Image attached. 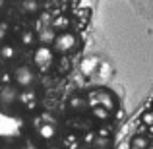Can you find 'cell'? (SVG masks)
Segmentation results:
<instances>
[{
    "label": "cell",
    "instance_id": "cell-1",
    "mask_svg": "<svg viewBox=\"0 0 153 149\" xmlns=\"http://www.w3.org/2000/svg\"><path fill=\"white\" fill-rule=\"evenodd\" d=\"M25 120L12 108H0V139L16 142L25 134Z\"/></svg>",
    "mask_w": 153,
    "mask_h": 149
},
{
    "label": "cell",
    "instance_id": "cell-2",
    "mask_svg": "<svg viewBox=\"0 0 153 149\" xmlns=\"http://www.w3.org/2000/svg\"><path fill=\"white\" fill-rule=\"evenodd\" d=\"M12 79H14V85L18 89H31L37 82V68L31 66V64H22V66H16L12 70Z\"/></svg>",
    "mask_w": 153,
    "mask_h": 149
},
{
    "label": "cell",
    "instance_id": "cell-3",
    "mask_svg": "<svg viewBox=\"0 0 153 149\" xmlns=\"http://www.w3.org/2000/svg\"><path fill=\"white\" fill-rule=\"evenodd\" d=\"M56 62V50L49 45H39L33 50V66L39 72H49Z\"/></svg>",
    "mask_w": 153,
    "mask_h": 149
},
{
    "label": "cell",
    "instance_id": "cell-4",
    "mask_svg": "<svg viewBox=\"0 0 153 149\" xmlns=\"http://www.w3.org/2000/svg\"><path fill=\"white\" fill-rule=\"evenodd\" d=\"M79 47V37L74 31H62V33L56 35L54 43H52V49L56 50V54H72L76 52Z\"/></svg>",
    "mask_w": 153,
    "mask_h": 149
},
{
    "label": "cell",
    "instance_id": "cell-5",
    "mask_svg": "<svg viewBox=\"0 0 153 149\" xmlns=\"http://www.w3.org/2000/svg\"><path fill=\"white\" fill-rule=\"evenodd\" d=\"M35 136L41 143H51L58 136V124L51 116H41L35 124Z\"/></svg>",
    "mask_w": 153,
    "mask_h": 149
},
{
    "label": "cell",
    "instance_id": "cell-6",
    "mask_svg": "<svg viewBox=\"0 0 153 149\" xmlns=\"http://www.w3.org/2000/svg\"><path fill=\"white\" fill-rule=\"evenodd\" d=\"M87 99H89V107L101 105V107H107L108 110H116V99H114V95H112L111 91H107V89L91 91V93L87 95Z\"/></svg>",
    "mask_w": 153,
    "mask_h": 149
},
{
    "label": "cell",
    "instance_id": "cell-7",
    "mask_svg": "<svg viewBox=\"0 0 153 149\" xmlns=\"http://www.w3.org/2000/svg\"><path fill=\"white\" fill-rule=\"evenodd\" d=\"M19 93H18V87L16 85H6L2 91H0V105L4 108H10L14 105H18Z\"/></svg>",
    "mask_w": 153,
    "mask_h": 149
},
{
    "label": "cell",
    "instance_id": "cell-8",
    "mask_svg": "<svg viewBox=\"0 0 153 149\" xmlns=\"http://www.w3.org/2000/svg\"><path fill=\"white\" fill-rule=\"evenodd\" d=\"M18 103L22 105V108H25V110H33V108L37 107V93L33 91V87H31V89H22L19 91Z\"/></svg>",
    "mask_w": 153,
    "mask_h": 149
},
{
    "label": "cell",
    "instance_id": "cell-9",
    "mask_svg": "<svg viewBox=\"0 0 153 149\" xmlns=\"http://www.w3.org/2000/svg\"><path fill=\"white\" fill-rule=\"evenodd\" d=\"M68 108L74 110V112H83V110H87V108H91L89 99L83 97V95H72V97L68 99Z\"/></svg>",
    "mask_w": 153,
    "mask_h": 149
},
{
    "label": "cell",
    "instance_id": "cell-10",
    "mask_svg": "<svg viewBox=\"0 0 153 149\" xmlns=\"http://www.w3.org/2000/svg\"><path fill=\"white\" fill-rule=\"evenodd\" d=\"M16 56H18V50H16L14 45H10V43H2L0 45V60L2 62H12Z\"/></svg>",
    "mask_w": 153,
    "mask_h": 149
},
{
    "label": "cell",
    "instance_id": "cell-11",
    "mask_svg": "<svg viewBox=\"0 0 153 149\" xmlns=\"http://www.w3.org/2000/svg\"><path fill=\"white\" fill-rule=\"evenodd\" d=\"M70 25H72V21H70L68 16H58V18H54V19H52V23H51V27L56 31V33L70 31Z\"/></svg>",
    "mask_w": 153,
    "mask_h": 149
},
{
    "label": "cell",
    "instance_id": "cell-12",
    "mask_svg": "<svg viewBox=\"0 0 153 149\" xmlns=\"http://www.w3.org/2000/svg\"><path fill=\"white\" fill-rule=\"evenodd\" d=\"M19 8H22L23 14L35 16L39 10H41V4H39V0H22V2H19Z\"/></svg>",
    "mask_w": 153,
    "mask_h": 149
},
{
    "label": "cell",
    "instance_id": "cell-13",
    "mask_svg": "<svg viewBox=\"0 0 153 149\" xmlns=\"http://www.w3.org/2000/svg\"><path fill=\"white\" fill-rule=\"evenodd\" d=\"M112 110H108L107 107H101V105H97V107H91V116H93L95 120H99V122H107L108 118H111Z\"/></svg>",
    "mask_w": 153,
    "mask_h": 149
},
{
    "label": "cell",
    "instance_id": "cell-14",
    "mask_svg": "<svg viewBox=\"0 0 153 149\" xmlns=\"http://www.w3.org/2000/svg\"><path fill=\"white\" fill-rule=\"evenodd\" d=\"M149 147V139L146 136H134L130 142V149H147Z\"/></svg>",
    "mask_w": 153,
    "mask_h": 149
},
{
    "label": "cell",
    "instance_id": "cell-15",
    "mask_svg": "<svg viewBox=\"0 0 153 149\" xmlns=\"http://www.w3.org/2000/svg\"><path fill=\"white\" fill-rule=\"evenodd\" d=\"M19 41H22L23 47H33L35 43H37V35H35L33 31H23V33L19 35Z\"/></svg>",
    "mask_w": 153,
    "mask_h": 149
},
{
    "label": "cell",
    "instance_id": "cell-16",
    "mask_svg": "<svg viewBox=\"0 0 153 149\" xmlns=\"http://www.w3.org/2000/svg\"><path fill=\"white\" fill-rule=\"evenodd\" d=\"M142 122L146 124V126H153V110H147L142 114Z\"/></svg>",
    "mask_w": 153,
    "mask_h": 149
},
{
    "label": "cell",
    "instance_id": "cell-17",
    "mask_svg": "<svg viewBox=\"0 0 153 149\" xmlns=\"http://www.w3.org/2000/svg\"><path fill=\"white\" fill-rule=\"evenodd\" d=\"M95 143H97L99 149H105V147H108V143H111V138H95Z\"/></svg>",
    "mask_w": 153,
    "mask_h": 149
},
{
    "label": "cell",
    "instance_id": "cell-18",
    "mask_svg": "<svg viewBox=\"0 0 153 149\" xmlns=\"http://www.w3.org/2000/svg\"><path fill=\"white\" fill-rule=\"evenodd\" d=\"M8 29H10V27H8V23L6 21H0V39H4L8 35Z\"/></svg>",
    "mask_w": 153,
    "mask_h": 149
},
{
    "label": "cell",
    "instance_id": "cell-19",
    "mask_svg": "<svg viewBox=\"0 0 153 149\" xmlns=\"http://www.w3.org/2000/svg\"><path fill=\"white\" fill-rule=\"evenodd\" d=\"M4 6H6V0H0V10H2Z\"/></svg>",
    "mask_w": 153,
    "mask_h": 149
},
{
    "label": "cell",
    "instance_id": "cell-20",
    "mask_svg": "<svg viewBox=\"0 0 153 149\" xmlns=\"http://www.w3.org/2000/svg\"><path fill=\"white\" fill-rule=\"evenodd\" d=\"M49 149H60V147H49Z\"/></svg>",
    "mask_w": 153,
    "mask_h": 149
},
{
    "label": "cell",
    "instance_id": "cell-21",
    "mask_svg": "<svg viewBox=\"0 0 153 149\" xmlns=\"http://www.w3.org/2000/svg\"><path fill=\"white\" fill-rule=\"evenodd\" d=\"M151 110H153V101H151Z\"/></svg>",
    "mask_w": 153,
    "mask_h": 149
}]
</instances>
